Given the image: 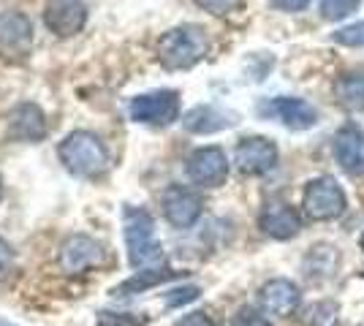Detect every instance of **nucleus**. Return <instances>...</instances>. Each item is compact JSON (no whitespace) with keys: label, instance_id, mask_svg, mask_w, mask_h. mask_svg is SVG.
<instances>
[{"label":"nucleus","instance_id":"obj_1","mask_svg":"<svg viewBox=\"0 0 364 326\" xmlns=\"http://www.w3.org/2000/svg\"><path fill=\"white\" fill-rule=\"evenodd\" d=\"M122 234H125V250L134 269H155L166 266L164 245L155 239V220L141 207H125L122 212Z\"/></svg>","mask_w":364,"mask_h":326},{"label":"nucleus","instance_id":"obj_2","mask_svg":"<svg viewBox=\"0 0 364 326\" xmlns=\"http://www.w3.org/2000/svg\"><path fill=\"white\" fill-rule=\"evenodd\" d=\"M58 158L74 177H85V180H95V177L107 174L112 166L107 144L90 131L68 134L58 147Z\"/></svg>","mask_w":364,"mask_h":326},{"label":"nucleus","instance_id":"obj_3","mask_svg":"<svg viewBox=\"0 0 364 326\" xmlns=\"http://www.w3.org/2000/svg\"><path fill=\"white\" fill-rule=\"evenodd\" d=\"M210 52V38L198 25H180L161 36L158 60L166 71H188Z\"/></svg>","mask_w":364,"mask_h":326},{"label":"nucleus","instance_id":"obj_4","mask_svg":"<svg viewBox=\"0 0 364 326\" xmlns=\"http://www.w3.org/2000/svg\"><path fill=\"white\" fill-rule=\"evenodd\" d=\"M131 120L139 125L166 128L180 120V93L177 90H152V93L136 95L128 104Z\"/></svg>","mask_w":364,"mask_h":326},{"label":"nucleus","instance_id":"obj_5","mask_svg":"<svg viewBox=\"0 0 364 326\" xmlns=\"http://www.w3.org/2000/svg\"><path fill=\"white\" fill-rule=\"evenodd\" d=\"M302 210L313 220H334L346 212V193L334 177H316L304 185Z\"/></svg>","mask_w":364,"mask_h":326},{"label":"nucleus","instance_id":"obj_6","mask_svg":"<svg viewBox=\"0 0 364 326\" xmlns=\"http://www.w3.org/2000/svg\"><path fill=\"white\" fill-rule=\"evenodd\" d=\"M33 22L22 11L0 14V60L22 63L33 49Z\"/></svg>","mask_w":364,"mask_h":326},{"label":"nucleus","instance_id":"obj_7","mask_svg":"<svg viewBox=\"0 0 364 326\" xmlns=\"http://www.w3.org/2000/svg\"><path fill=\"white\" fill-rule=\"evenodd\" d=\"M58 261H60V269L65 275L79 278V275L104 264V248L98 239H92L87 234H71L60 245Z\"/></svg>","mask_w":364,"mask_h":326},{"label":"nucleus","instance_id":"obj_8","mask_svg":"<svg viewBox=\"0 0 364 326\" xmlns=\"http://www.w3.org/2000/svg\"><path fill=\"white\" fill-rule=\"evenodd\" d=\"M264 117H272L277 123H283L291 131H307L318 123V112L313 104H307L304 98H291V95H277V98H267L261 109Z\"/></svg>","mask_w":364,"mask_h":326},{"label":"nucleus","instance_id":"obj_9","mask_svg":"<svg viewBox=\"0 0 364 326\" xmlns=\"http://www.w3.org/2000/svg\"><path fill=\"white\" fill-rule=\"evenodd\" d=\"M188 177L201 188H220L228 180V158L220 147H198L185 163Z\"/></svg>","mask_w":364,"mask_h":326},{"label":"nucleus","instance_id":"obj_10","mask_svg":"<svg viewBox=\"0 0 364 326\" xmlns=\"http://www.w3.org/2000/svg\"><path fill=\"white\" fill-rule=\"evenodd\" d=\"M161 207H164V217L174 229H191L204 212L201 196L185 185H168L161 196Z\"/></svg>","mask_w":364,"mask_h":326},{"label":"nucleus","instance_id":"obj_11","mask_svg":"<svg viewBox=\"0 0 364 326\" xmlns=\"http://www.w3.org/2000/svg\"><path fill=\"white\" fill-rule=\"evenodd\" d=\"M44 25L58 38H71L87 25V3L85 0H46Z\"/></svg>","mask_w":364,"mask_h":326},{"label":"nucleus","instance_id":"obj_12","mask_svg":"<svg viewBox=\"0 0 364 326\" xmlns=\"http://www.w3.org/2000/svg\"><path fill=\"white\" fill-rule=\"evenodd\" d=\"M274 163H277V147L267 136H247L234 150V166L250 177L272 171Z\"/></svg>","mask_w":364,"mask_h":326},{"label":"nucleus","instance_id":"obj_13","mask_svg":"<svg viewBox=\"0 0 364 326\" xmlns=\"http://www.w3.org/2000/svg\"><path fill=\"white\" fill-rule=\"evenodd\" d=\"M302 302V291L296 283H291L286 278H274L269 283L261 286L258 291V305L267 315H280V318H289L296 313Z\"/></svg>","mask_w":364,"mask_h":326},{"label":"nucleus","instance_id":"obj_14","mask_svg":"<svg viewBox=\"0 0 364 326\" xmlns=\"http://www.w3.org/2000/svg\"><path fill=\"white\" fill-rule=\"evenodd\" d=\"M6 134L14 141H41L46 136V117L44 112L25 101V104H16L9 112V123H6Z\"/></svg>","mask_w":364,"mask_h":326},{"label":"nucleus","instance_id":"obj_15","mask_svg":"<svg viewBox=\"0 0 364 326\" xmlns=\"http://www.w3.org/2000/svg\"><path fill=\"white\" fill-rule=\"evenodd\" d=\"M261 232L272 239H291L302 232V217L286 202H269L258 215Z\"/></svg>","mask_w":364,"mask_h":326},{"label":"nucleus","instance_id":"obj_16","mask_svg":"<svg viewBox=\"0 0 364 326\" xmlns=\"http://www.w3.org/2000/svg\"><path fill=\"white\" fill-rule=\"evenodd\" d=\"M334 158L348 174H364V128L343 125L334 134Z\"/></svg>","mask_w":364,"mask_h":326},{"label":"nucleus","instance_id":"obj_17","mask_svg":"<svg viewBox=\"0 0 364 326\" xmlns=\"http://www.w3.org/2000/svg\"><path fill=\"white\" fill-rule=\"evenodd\" d=\"M182 125L191 134L207 136V134H218V131H226L231 125H237V114L223 112V109L218 107H196L182 117Z\"/></svg>","mask_w":364,"mask_h":326},{"label":"nucleus","instance_id":"obj_18","mask_svg":"<svg viewBox=\"0 0 364 326\" xmlns=\"http://www.w3.org/2000/svg\"><path fill=\"white\" fill-rule=\"evenodd\" d=\"M180 278V272H174V269H168V266H155V269H139L134 278H128L125 283H120L112 294L114 296H131V294H144L147 288H155V286H161V283H166V280H174Z\"/></svg>","mask_w":364,"mask_h":326},{"label":"nucleus","instance_id":"obj_19","mask_svg":"<svg viewBox=\"0 0 364 326\" xmlns=\"http://www.w3.org/2000/svg\"><path fill=\"white\" fill-rule=\"evenodd\" d=\"M337 104L348 112H364V71H348L334 82Z\"/></svg>","mask_w":364,"mask_h":326},{"label":"nucleus","instance_id":"obj_20","mask_svg":"<svg viewBox=\"0 0 364 326\" xmlns=\"http://www.w3.org/2000/svg\"><path fill=\"white\" fill-rule=\"evenodd\" d=\"M359 6H362V0H321V14L329 22H337V19L350 16Z\"/></svg>","mask_w":364,"mask_h":326},{"label":"nucleus","instance_id":"obj_21","mask_svg":"<svg viewBox=\"0 0 364 326\" xmlns=\"http://www.w3.org/2000/svg\"><path fill=\"white\" fill-rule=\"evenodd\" d=\"M95 321H98V326H147V315L101 310L98 315H95Z\"/></svg>","mask_w":364,"mask_h":326},{"label":"nucleus","instance_id":"obj_22","mask_svg":"<svg viewBox=\"0 0 364 326\" xmlns=\"http://www.w3.org/2000/svg\"><path fill=\"white\" fill-rule=\"evenodd\" d=\"M334 44H343V47H353L362 49L364 47V22H353V25H346L332 36Z\"/></svg>","mask_w":364,"mask_h":326},{"label":"nucleus","instance_id":"obj_23","mask_svg":"<svg viewBox=\"0 0 364 326\" xmlns=\"http://www.w3.org/2000/svg\"><path fill=\"white\" fill-rule=\"evenodd\" d=\"M231 326H272V321L264 315V310H256L253 305H242L240 310L234 313Z\"/></svg>","mask_w":364,"mask_h":326},{"label":"nucleus","instance_id":"obj_24","mask_svg":"<svg viewBox=\"0 0 364 326\" xmlns=\"http://www.w3.org/2000/svg\"><path fill=\"white\" fill-rule=\"evenodd\" d=\"M237 3H240V0H196L198 9H204V11H210V14H215V16L231 14V11L237 9Z\"/></svg>","mask_w":364,"mask_h":326},{"label":"nucleus","instance_id":"obj_25","mask_svg":"<svg viewBox=\"0 0 364 326\" xmlns=\"http://www.w3.org/2000/svg\"><path fill=\"white\" fill-rule=\"evenodd\" d=\"M14 272V250L0 237V280H6Z\"/></svg>","mask_w":364,"mask_h":326},{"label":"nucleus","instance_id":"obj_26","mask_svg":"<svg viewBox=\"0 0 364 326\" xmlns=\"http://www.w3.org/2000/svg\"><path fill=\"white\" fill-rule=\"evenodd\" d=\"M198 286H185V288H177V291H171V296H166V302L171 305V308H180V305H185V302H193V299H198Z\"/></svg>","mask_w":364,"mask_h":326},{"label":"nucleus","instance_id":"obj_27","mask_svg":"<svg viewBox=\"0 0 364 326\" xmlns=\"http://www.w3.org/2000/svg\"><path fill=\"white\" fill-rule=\"evenodd\" d=\"M177 326H215L213 324V318L207 315V313H188V315H182L180 321H177Z\"/></svg>","mask_w":364,"mask_h":326},{"label":"nucleus","instance_id":"obj_28","mask_svg":"<svg viewBox=\"0 0 364 326\" xmlns=\"http://www.w3.org/2000/svg\"><path fill=\"white\" fill-rule=\"evenodd\" d=\"M310 3L313 0H272V6L280 11H304Z\"/></svg>","mask_w":364,"mask_h":326},{"label":"nucleus","instance_id":"obj_29","mask_svg":"<svg viewBox=\"0 0 364 326\" xmlns=\"http://www.w3.org/2000/svg\"><path fill=\"white\" fill-rule=\"evenodd\" d=\"M359 248L364 250V234H362V237H359Z\"/></svg>","mask_w":364,"mask_h":326},{"label":"nucleus","instance_id":"obj_30","mask_svg":"<svg viewBox=\"0 0 364 326\" xmlns=\"http://www.w3.org/2000/svg\"><path fill=\"white\" fill-rule=\"evenodd\" d=\"M0 199H3V180H0Z\"/></svg>","mask_w":364,"mask_h":326},{"label":"nucleus","instance_id":"obj_31","mask_svg":"<svg viewBox=\"0 0 364 326\" xmlns=\"http://www.w3.org/2000/svg\"><path fill=\"white\" fill-rule=\"evenodd\" d=\"M0 326H11V324H6V321H0Z\"/></svg>","mask_w":364,"mask_h":326}]
</instances>
